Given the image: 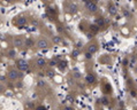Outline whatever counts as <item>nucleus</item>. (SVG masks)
Masks as SVG:
<instances>
[{
    "instance_id": "obj_1",
    "label": "nucleus",
    "mask_w": 137,
    "mask_h": 110,
    "mask_svg": "<svg viewBox=\"0 0 137 110\" xmlns=\"http://www.w3.org/2000/svg\"><path fill=\"white\" fill-rule=\"evenodd\" d=\"M6 77L9 81H17L22 78V71H20L16 67H9L7 69Z\"/></svg>"
},
{
    "instance_id": "obj_2",
    "label": "nucleus",
    "mask_w": 137,
    "mask_h": 110,
    "mask_svg": "<svg viewBox=\"0 0 137 110\" xmlns=\"http://www.w3.org/2000/svg\"><path fill=\"white\" fill-rule=\"evenodd\" d=\"M35 47L39 49V51H41V49H47V48L52 47V43L45 37H39L35 43Z\"/></svg>"
},
{
    "instance_id": "obj_3",
    "label": "nucleus",
    "mask_w": 137,
    "mask_h": 110,
    "mask_svg": "<svg viewBox=\"0 0 137 110\" xmlns=\"http://www.w3.org/2000/svg\"><path fill=\"white\" fill-rule=\"evenodd\" d=\"M13 47L15 49H17V51H20V49L24 48L26 47V38L23 37V36H14L13 38Z\"/></svg>"
},
{
    "instance_id": "obj_4",
    "label": "nucleus",
    "mask_w": 137,
    "mask_h": 110,
    "mask_svg": "<svg viewBox=\"0 0 137 110\" xmlns=\"http://www.w3.org/2000/svg\"><path fill=\"white\" fill-rule=\"evenodd\" d=\"M15 67L19 69L20 71H22V72H24V71L29 70V62L26 61L24 59H17L15 60Z\"/></svg>"
},
{
    "instance_id": "obj_5",
    "label": "nucleus",
    "mask_w": 137,
    "mask_h": 110,
    "mask_svg": "<svg viewBox=\"0 0 137 110\" xmlns=\"http://www.w3.org/2000/svg\"><path fill=\"white\" fill-rule=\"evenodd\" d=\"M13 23H14V25L22 28V26L27 25V24L29 23V18H28L26 15H19L15 17V20L13 21Z\"/></svg>"
},
{
    "instance_id": "obj_6",
    "label": "nucleus",
    "mask_w": 137,
    "mask_h": 110,
    "mask_svg": "<svg viewBox=\"0 0 137 110\" xmlns=\"http://www.w3.org/2000/svg\"><path fill=\"white\" fill-rule=\"evenodd\" d=\"M35 67L39 69V70H43V69L47 67V61L45 59H43V57H37L35 60Z\"/></svg>"
},
{
    "instance_id": "obj_7",
    "label": "nucleus",
    "mask_w": 137,
    "mask_h": 110,
    "mask_svg": "<svg viewBox=\"0 0 137 110\" xmlns=\"http://www.w3.org/2000/svg\"><path fill=\"white\" fill-rule=\"evenodd\" d=\"M86 9H88L90 13H94V12H97L98 6L94 4L93 1H90V2H88V4H86Z\"/></svg>"
},
{
    "instance_id": "obj_8",
    "label": "nucleus",
    "mask_w": 137,
    "mask_h": 110,
    "mask_svg": "<svg viewBox=\"0 0 137 110\" xmlns=\"http://www.w3.org/2000/svg\"><path fill=\"white\" fill-rule=\"evenodd\" d=\"M97 49H98V47H97L96 44H92V45L90 44V45H88V48H86V51H88V55H92L93 53H96Z\"/></svg>"
},
{
    "instance_id": "obj_9",
    "label": "nucleus",
    "mask_w": 137,
    "mask_h": 110,
    "mask_svg": "<svg viewBox=\"0 0 137 110\" xmlns=\"http://www.w3.org/2000/svg\"><path fill=\"white\" fill-rule=\"evenodd\" d=\"M85 81L88 82V84H91V82H94V81H96V79H94L93 75H90V73H89V75L86 76V79H85Z\"/></svg>"
},
{
    "instance_id": "obj_10",
    "label": "nucleus",
    "mask_w": 137,
    "mask_h": 110,
    "mask_svg": "<svg viewBox=\"0 0 137 110\" xmlns=\"http://www.w3.org/2000/svg\"><path fill=\"white\" fill-rule=\"evenodd\" d=\"M15 54H16V49L14 48L13 51H9V52H8V55H7V56L9 57V59H15Z\"/></svg>"
},
{
    "instance_id": "obj_11",
    "label": "nucleus",
    "mask_w": 137,
    "mask_h": 110,
    "mask_svg": "<svg viewBox=\"0 0 137 110\" xmlns=\"http://www.w3.org/2000/svg\"><path fill=\"white\" fill-rule=\"evenodd\" d=\"M5 92H6V85L0 82V94H4Z\"/></svg>"
},
{
    "instance_id": "obj_12",
    "label": "nucleus",
    "mask_w": 137,
    "mask_h": 110,
    "mask_svg": "<svg viewBox=\"0 0 137 110\" xmlns=\"http://www.w3.org/2000/svg\"><path fill=\"white\" fill-rule=\"evenodd\" d=\"M43 1H44V2H47V1H50V0H43Z\"/></svg>"
}]
</instances>
